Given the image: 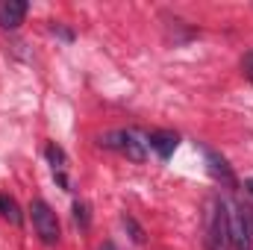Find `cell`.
<instances>
[{"label":"cell","mask_w":253,"mask_h":250,"mask_svg":"<svg viewBox=\"0 0 253 250\" xmlns=\"http://www.w3.org/2000/svg\"><path fill=\"white\" fill-rule=\"evenodd\" d=\"M233 248V230H230V212L224 200H212L209 206V224H206V250H230Z\"/></svg>","instance_id":"6da1fadb"},{"label":"cell","mask_w":253,"mask_h":250,"mask_svg":"<svg viewBox=\"0 0 253 250\" xmlns=\"http://www.w3.org/2000/svg\"><path fill=\"white\" fill-rule=\"evenodd\" d=\"M100 144L126 156L129 162H144L147 159V138H141L135 129H109L100 135Z\"/></svg>","instance_id":"7a4b0ae2"},{"label":"cell","mask_w":253,"mask_h":250,"mask_svg":"<svg viewBox=\"0 0 253 250\" xmlns=\"http://www.w3.org/2000/svg\"><path fill=\"white\" fill-rule=\"evenodd\" d=\"M30 218H33V230L44 245H56L59 242V218L56 212L44 203V200H33L30 203Z\"/></svg>","instance_id":"3957f363"},{"label":"cell","mask_w":253,"mask_h":250,"mask_svg":"<svg viewBox=\"0 0 253 250\" xmlns=\"http://www.w3.org/2000/svg\"><path fill=\"white\" fill-rule=\"evenodd\" d=\"M203 156H206V165H209V174L218 180V183H224V186L236 188L239 186V180H236V174H233V168H230V162L218 153V150H212V147H203Z\"/></svg>","instance_id":"277c9868"},{"label":"cell","mask_w":253,"mask_h":250,"mask_svg":"<svg viewBox=\"0 0 253 250\" xmlns=\"http://www.w3.org/2000/svg\"><path fill=\"white\" fill-rule=\"evenodd\" d=\"M177 144H180V135L171 132V129H153V132L147 135V147H150L162 162H168V159L174 156Z\"/></svg>","instance_id":"5b68a950"},{"label":"cell","mask_w":253,"mask_h":250,"mask_svg":"<svg viewBox=\"0 0 253 250\" xmlns=\"http://www.w3.org/2000/svg\"><path fill=\"white\" fill-rule=\"evenodd\" d=\"M30 6L24 0H0V27L3 30H18L27 18Z\"/></svg>","instance_id":"8992f818"},{"label":"cell","mask_w":253,"mask_h":250,"mask_svg":"<svg viewBox=\"0 0 253 250\" xmlns=\"http://www.w3.org/2000/svg\"><path fill=\"white\" fill-rule=\"evenodd\" d=\"M0 215H3L9 224H15V227H21V221H24V215H21L15 197H9V194H0Z\"/></svg>","instance_id":"52a82bcc"},{"label":"cell","mask_w":253,"mask_h":250,"mask_svg":"<svg viewBox=\"0 0 253 250\" xmlns=\"http://www.w3.org/2000/svg\"><path fill=\"white\" fill-rule=\"evenodd\" d=\"M44 156H47V162L53 165V174H65V168H68V156H65V150L56 144V141H50V144H47Z\"/></svg>","instance_id":"ba28073f"},{"label":"cell","mask_w":253,"mask_h":250,"mask_svg":"<svg viewBox=\"0 0 253 250\" xmlns=\"http://www.w3.org/2000/svg\"><path fill=\"white\" fill-rule=\"evenodd\" d=\"M230 230H233V245H236V250H253V239L245 233V227L236 218H230Z\"/></svg>","instance_id":"9c48e42d"},{"label":"cell","mask_w":253,"mask_h":250,"mask_svg":"<svg viewBox=\"0 0 253 250\" xmlns=\"http://www.w3.org/2000/svg\"><path fill=\"white\" fill-rule=\"evenodd\" d=\"M74 221H77L83 230L88 227V206H85L83 200H77V203H74Z\"/></svg>","instance_id":"30bf717a"},{"label":"cell","mask_w":253,"mask_h":250,"mask_svg":"<svg viewBox=\"0 0 253 250\" xmlns=\"http://www.w3.org/2000/svg\"><path fill=\"white\" fill-rule=\"evenodd\" d=\"M124 227H126V230H129V233H132L129 239H132L135 245H141V242H144V233H141V227H138V224H135V221H132L129 215H124Z\"/></svg>","instance_id":"8fae6325"},{"label":"cell","mask_w":253,"mask_h":250,"mask_svg":"<svg viewBox=\"0 0 253 250\" xmlns=\"http://www.w3.org/2000/svg\"><path fill=\"white\" fill-rule=\"evenodd\" d=\"M245 74H248V80L253 83V53H248V56H245Z\"/></svg>","instance_id":"7c38bea8"},{"label":"cell","mask_w":253,"mask_h":250,"mask_svg":"<svg viewBox=\"0 0 253 250\" xmlns=\"http://www.w3.org/2000/svg\"><path fill=\"white\" fill-rule=\"evenodd\" d=\"M245 188H248V191L253 194V177H251V180H245Z\"/></svg>","instance_id":"4fadbf2b"}]
</instances>
